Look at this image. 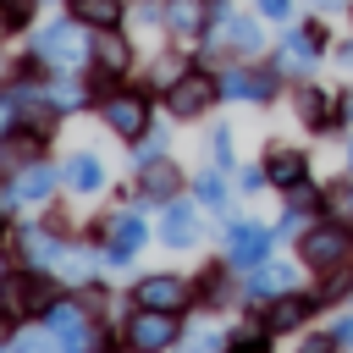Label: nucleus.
<instances>
[{"instance_id":"nucleus-17","label":"nucleus","mask_w":353,"mask_h":353,"mask_svg":"<svg viewBox=\"0 0 353 353\" xmlns=\"http://www.w3.org/2000/svg\"><path fill=\"white\" fill-rule=\"evenodd\" d=\"M347 259V232L342 226H314V232H303V265H320V270H331V265H342Z\"/></svg>"},{"instance_id":"nucleus-22","label":"nucleus","mask_w":353,"mask_h":353,"mask_svg":"<svg viewBox=\"0 0 353 353\" xmlns=\"http://www.w3.org/2000/svg\"><path fill=\"white\" fill-rule=\"evenodd\" d=\"M309 314H314L309 298H298V292H276L270 309H265V331H292V325H303Z\"/></svg>"},{"instance_id":"nucleus-38","label":"nucleus","mask_w":353,"mask_h":353,"mask_svg":"<svg viewBox=\"0 0 353 353\" xmlns=\"http://www.w3.org/2000/svg\"><path fill=\"white\" fill-rule=\"evenodd\" d=\"M342 210H347V221H353V188H347V193H342Z\"/></svg>"},{"instance_id":"nucleus-40","label":"nucleus","mask_w":353,"mask_h":353,"mask_svg":"<svg viewBox=\"0 0 353 353\" xmlns=\"http://www.w3.org/2000/svg\"><path fill=\"white\" fill-rule=\"evenodd\" d=\"M6 265H11V254H6V248H0V270H6Z\"/></svg>"},{"instance_id":"nucleus-21","label":"nucleus","mask_w":353,"mask_h":353,"mask_svg":"<svg viewBox=\"0 0 353 353\" xmlns=\"http://www.w3.org/2000/svg\"><path fill=\"white\" fill-rule=\"evenodd\" d=\"M265 176L276 182V188H287V193H298L303 188V176H309V160L298 154V149H270V160H265Z\"/></svg>"},{"instance_id":"nucleus-2","label":"nucleus","mask_w":353,"mask_h":353,"mask_svg":"<svg viewBox=\"0 0 353 353\" xmlns=\"http://www.w3.org/2000/svg\"><path fill=\"white\" fill-rule=\"evenodd\" d=\"M66 292L61 276L50 270H28V265H6L0 270V331H17L28 320H44V309Z\"/></svg>"},{"instance_id":"nucleus-14","label":"nucleus","mask_w":353,"mask_h":353,"mask_svg":"<svg viewBox=\"0 0 353 353\" xmlns=\"http://www.w3.org/2000/svg\"><path fill=\"white\" fill-rule=\"evenodd\" d=\"M105 160L94 154V149H72L66 160H61V193H72V199H94L99 188H105Z\"/></svg>"},{"instance_id":"nucleus-10","label":"nucleus","mask_w":353,"mask_h":353,"mask_svg":"<svg viewBox=\"0 0 353 353\" xmlns=\"http://www.w3.org/2000/svg\"><path fill=\"white\" fill-rule=\"evenodd\" d=\"M215 6V17H210V28H204V50H221V55H254L259 50V28H254V17H237L226 0H210Z\"/></svg>"},{"instance_id":"nucleus-3","label":"nucleus","mask_w":353,"mask_h":353,"mask_svg":"<svg viewBox=\"0 0 353 353\" xmlns=\"http://www.w3.org/2000/svg\"><path fill=\"white\" fill-rule=\"evenodd\" d=\"M77 248V237H66V232H55L44 215L39 221H11V232H6V254H11V265H28V270H50V276H61V265H66V254Z\"/></svg>"},{"instance_id":"nucleus-30","label":"nucleus","mask_w":353,"mask_h":353,"mask_svg":"<svg viewBox=\"0 0 353 353\" xmlns=\"http://www.w3.org/2000/svg\"><path fill=\"white\" fill-rule=\"evenodd\" d=\"M298 110H303V121H320L325 116V94L320 88H298Z\"/></svg>"},{"instance_id":"nucleus-29","label":"nucleus","mask_w":353,"mask_h":353,"mask_svg":"<svg viewBox=\"0 0 353 353\" xmlns=\"http://www.w3.org/2000/svg\"><path fill=\"white\" fill-rule=\"evenodd\" d=\"M210 160L226 171L232 165V127H210Z\"/></svg>"},{"instance_id":"nucleus-24","label":"nucleus","mask_w":353,"mask_h":353,"mask_svg":"<svg viewBox=\"0 0 353 353\" xmlns=\"http://www.w3.org/2000/svg\"><path fill=\"white\" fill-rule=\"evenodd\" d=\"M39 6H44V0H0V39L33 33V22H39Z\"/></svg>"},{"instance_id":"nucleus-8","label":"nucleus","mask_w":353,"mask_h":353,"mask_svg":"<svg viewBox=\"0 0 353 353\" xmlns=\"http://www.w3.org/2000/svg\"><path fill=\"white\" fill-rule=\"evenodd\" d=\"M160 99H165V110H171L176 121H199V116L221 99V77H210V72H199V66H182Z\"/></svg>"},{"instance_id":"nucleus-33","label":"nucleus","mask_w":353,"mask_h":353,"mask_svg":"<svg viewBox=\"0 0 353 353\" xmlns=\"http://www.w3.org/2000/svg\"><path fill=\"white\" fill-rule=\"evenodd\" d=\"M259 11L276 17V22H287V17H292V0H259Z\"/></svg>"},{"instance_id":"nucleus-36","label":"nucleus","mask_w":353,"mask_h":353,"mask_svg":"<svg viewBox=\"0 0 353 353\" xmlns=\"http://www.w3.org/2000/svg\"><path fill=\"white\" fill-rule=\"evenodd\" d=\"M331 336H336L342 347H353V314H347V320H336V331H331Z\"/></svg>"},{"instance_id":"nucleus-26","label":"nucleus","mask_w":353,"mask_h":353,"mask_svg":"<svg viewBox=\"0 0 353 353\" xmlns=\"http://www.w3.org/2000/svg\"><path fill=\"white\" fill-rule=\"evenodd\" d=\"M127 149H132V165H149V160H160V154L171 149V132H165V127H149V132L132 138Z\"/></svg>"},{"instance_id":"nucleus-15","label":"nucleus","mask_w":353,"mask_h":353,"mask_svg":"<svg viewBox=\"0 0 353 353\" xmlns=\"http://www.w3.org/2000/svg\"><path fill=\"white\" fill-rule=\"evenodd\" d=\"M210 17H215V6H210V0H165V33H171V39L199 44V39H204V28H210Z\"/></svg>"},{"instance_id":"nucleus-12","label":"nucleus","mask_w":353,"mask_h":353,"mask_svg":"<svg viewBox=\"0 0 353 353\" xmlns=\"http://www.w3.org/2000/svg\"><path fill=\"white\" fill-rule=\"evenodd\" d=\"M259 259H270V232L259 221H226V265L254 270Z\"/></svg>"},{"instance_id":"nucleus-6","label":"nucleus","mask_w":353,"mask_h":353,"mask_svg":"<svg viewBox=\"0 0 353 353\" xmlns=\"http://www.w3.org/2000/svg\"><path fill=\"white\" fill-rule=\"evenodd\" d=\"M44 331L55 336V353H88L99 325H94V314L83 309V298L66 287V292H61V298L44 309Z\"/></svg>"},{"instance_id":"nucleus-37","label":"nucleus","mask_w":353,"mask_h":353,"mask_svg":"<svg viewBox=\"0 0 353 353\" xmlns=\"http://www.w3.org/2000/svg\"><path fill=\"white\" fill-rule=\"evenodd\" d=\"M314 6H320V11H342L347 0H314Z\"/></svg>"},{"instance_id":"nucleus-32","label":"nucleus","mask_w":353,"mask_h":353,"mask_svg":"<svg viewBox=\"0 0 353 353\" xmlns=\"http://www.w3.org/2000/svg\"><path fill=\"white\" fill-rule=\"evenodd\" d=\"M259 182H270L259 165H243V171H237V188H243V193H259Z\"/></svg>"},{"instance_id":"nucleus-11","label":"nucleus","mask_w":353,"mask_h":353,"mask_svg":"<svg viewBox=\"0 0 353 353\" xmlns=\"http://www.w3.org/2000/svg\"><path fill=\"white\" fill-rule=\"evenodd\" d=\"M199 210H204L199 199H165V204H160V226H154L160 243H165V248H193L199 232H204Z\"/></svg>"},{"instance_id":"nucleus-25","label":"nucleus","mask_w":353,"mask_h":353,"mask_svg":"<svg viewBox=\"0 0 353 353\" xmlns=\"http://www.w3.org/2000/svg\"><path fill=\"white\" fill-rule=\"evenodd\" d=\"M193 199L204 204V210H226V176L210 165V171H199L193 176Z\"/></svg>"},{"instance_id":"nucleus-34","label":"nucleus","mask_w":353,"mask_h":353,"mask_svg":"<svg viewBox=\"0 0 353 353\" xmlns=\"http://www.w3.org/2000/svg\"><path fill=\"white\" fill-rule=\"evenodd\" d=\"M342 287H347V270H325V298L342 292Z\"/></svg>"},{"instance_id":"nucleus-13","label":"nucleus","mask_w":353,"mask_h":353,"mask_svg":"<svg viewBox=\"0 0 353 353\" xmlns=\"http://www.w3.org/2000/svg\"><path fill=\"white\" fill-rule=\"evenodd\" d=\"M132 61H138V50H132V39H121V28L94 33V61H88V72H99V77H110V83H127Z\"/></svg>"},{"instance_id":"nucleus-20","label":"nucleus","mask_w":353,"mask_h":353,"mask_svg":"<svg viewBox=\"0 0 353 353\" xmlns=\"http://www.w3.org/2000/svg\"><path fill=\"white\" fill-rule=\"evenodd\" d=\"M66 11H72L83 28H94V33L127 22V0H66Z\"/></svg>"},{"instance_id":"nucleus-18","label":"nucleus","mask_w":353,"mask_h":353,"mask_svg":"<svg viewBox=\"0 0 353 353\" xmlns=\"http://www.w3.org/2000/svg\"><path fill=\"white\" fill-rule=\"evenodd\" d=\"M292 281H298V265H281V259H259V265L248 270L243 292H248V298H276V292H292Z\"/></svg>"},{"instance_id":"nucleus-9","label":"nucleus","mask_w":353,"mask_h":353,"mask_svg":"<svg viewBox=\"0 0 353 353\" xmlns=\"http://www.w3.org/2000/svg\"><path fill=\"white\" fill-rule=\"evenodd\" d=\"M127 303H132V309H165V314H182V309H193V281L176 276V270H149V276L132 281Z\"/></svg>"},{"instance_id":"nucleus-27","label":"nucleus","mask_w":353,"mask_h":353,"mask_svg":"<svg viewBox=\"0 0 353 353\" xmlns=\"http://www.w3.org/2000/svg\"><path fill=\"white\" fill-rule=\"evenodd\" d=\"M17 127H28V116H22V94H17L11 83H0V138H11Z\"/></svg>"},{"instance_id":"nucleus-28","label":"nucleus","mask_w":353,"mask_h":353,"mask_svg":"<svg viewBox=\"0 0 353 353\" xmlns=\"http://www.w3.org/2000/svg\"><path fill=\"white\" fill-rule=\"evenodd\" d=\"M215 347H226V336H221L215 325H199L193 336H182V342H176V353H215Z\"/></svg>"},{"instance_id":"nucleus-19","label":"nucleus","mask_w":353,"mask_h":353,"mask_svg":"<svg viewBox=\"0 0 353 353\" xmlns=\"http://www.w3.org/2000/svg\"><path fill=\"white\" fill-rule=\"evenodd\" d=\"M270 94H276V77H265V72H243V66L221 72V99H248V105H259V99H270Z\"/></svg>"},{"instance_id":"nucleus-35","label":"nucleus","mask_w":353,"mask_h":353,"mask_svg":"<svg viewBox=\"0 0 353 353\" xmlns=\"http://www.w3.org/2000/svg\"><path fill=\"white\" fill-rule=\"evenodd\" d=\"M303 353H336V336H314V342H303Z\"/></svg>"},{"instance_id":"nucleus-31","label":"nucleus","mask_w":353,"mask_h":353,"mask_svg":"<svg viewBox=\"0 0 353 353\" xmlns=\"http://www.w3.org/2000/svg\"><path fill=\"white\" fill-rule=\"evenodd\" d=\"M226 353H265V342H259V331H237V336H226Z\"/></svg>"},{"instance_id":"nucleus-39","label":"nucleus","mask_w":353,"mask_h":353,"mask_svg":"<svg viewBox=\"0 0 353 353\" xmlns=\"http://www.w3.org/2000/svg\"><path fill=\"white\" fill-rule=\"evenodd\" d=\"M6 232H11V221H6V215H0V248H6Z\"/></svg>"},{"instance_id":"nucleus-4","label":"nucleus","mask_w":353,"mask_h":353,"mask_svg":"<svg viewBox=\"0 0 353 353\" xmlns=\"http://www.w3.org/2000/svg\"><path fill=\"white\" fill-rule=\"evenodd\" d=\"M88 243L99 248V259H105L110 270H127V265L143 254V243H149V221H143L138 210L99 215V221H94V232H88Z\"/></svg>"},{"instance_id":"nucleus-23","label":"nucleus","mask_w":353,"mask_h":353,"mask_svg":"<svg viewBox=\"0 0 353 353\" xmlns=\"http://www.w3.org/2000/svg\"><path fill=\"white\" fill-rule=\"evenodd\" d=\"M276 61H281V72H309L320 61V33H287Z\"/></svg>"},{"instance_id":"nucleus-5","label":"nucleus","mask_w":353,"mask_h":353,"mask_svg":"<svg viewBox=\"0 0 353 353\" xmlns=\"http://www.w3.org/2000/svg\"><path fill=\"white\" fill-rule=\"evenodd\" d=\"M94 110H99L105 132H116L121 143H132V138H143V132L154 127V94H149V88H138V83L110 88V94H105Z\"/></svg>"},{"instance_id":"nucleus-41","label":"nucleus","mask_w":353,"mask_h":353,"mask_svg":"<svg viewBox=\"0 0 353 353\" xmlns=\"http://www.w3.org/2000/svg\"><path fill=\"white\" fill-rule=\"evenodd\" d=\"M88 353H99V347H88Z\"/></svg>"},{"instance_id":"nucleus-1","label":"nucleus","mask_w":353,"mask_h":353,"mask_svg":"<svg viewBox=\"0 0 353 353\" xmlns=\"http://www.w3.org/2000/svg\"><path fill=\"white\" fill-rule=\"evenodd\" d=\"M22 55H33L44 72H88V61H94V28H83L72 11H61V17H50V22H39L28 33Z\"/></svg>"},{"instance_id":"nucleus-7","label":"nucleus","mask_w":353,"mask_h":353,"mask_svg":"<svg viewBox=\"0 0 353 353\" xmlns=\"http://www.w3.org/2000/svg\"><path fill=\"white\" fill-rule=\"evenodd\" d=\"M182 342V314L165 309H132L121 320V347L127 353H171Z\"/></svg>"},{"instance_id":"nucleus-16","label":"nucleus","mask_w":353,"mask_h":353,"mask_svg":"<svg viewBox=\"0 0 353 353\" xmlns=\"http://www.w3.org/2000/svg\"><path fill=\"white\" fill-rule=\"evenodd\" d=\"M176 188H182V171L160 154V160H149V165H138V182H132V193L138 199H149V204H165V199H176Z\"/></svg>"}]
</instances>
